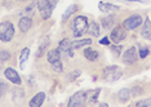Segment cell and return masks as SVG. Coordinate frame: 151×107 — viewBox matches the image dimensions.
<instances>
[{
  "label": "cell",
  "mask_w": 151,
  "mask_h": 107,
  "mask_svg": "<svg viewBox=\"0 0 151 107\" xmlns=\"http://www.w3.org/2000/svg\"><path fill=\"white\" fill-rule=\"evenodd\" d=\"M44 99H45V93L44 92L36 93L31 98V101H30V107H40L44 103Z\"/></svg>",
  "instance_id": "obj_13"
},
{
  "label": "cell",
  "mask_w": 151,
  "mask_h": 107,
  "mask_svg": "<svg viewBox=\"0 0 151 107\" xmlns=\"http://www.w3.org/2000/svg\"><path fill=\"white\" fill-rule=\"evenodd\" d=\"M118 98H119V101L122 102V103L128 102L129 99H130V92H129V89L128 88L120 89L119 93H118Z\"/></svg>",
  "instance_id": "obj_22"
},
{
  "label": "cell",
  "mask_w": 151,
  "mask_h": 107,
  "mask_svg": "<svg viewBox=\"0 0 151 107\" xmlns=\"http://www.w3.org/2000/svg\"><path fill=\"white\" fill-rule=\"evenodd\" d=\"M127 1H133V3H142V0H127Z\"/></svg>",
  "instance_id": "obj_36"
},
{
  "label": "cell",
  "mask_w": 151,
  "mask_h": 107,
  "mask_svg": "<svg viewBox=\"0 0 151 107\" xmlns=\"http://www.w3.org/2000/svg\"><path fill=\"white\" fill-rule=\"evenodd\" d=\"M76 10H78V5L76 4H71L66 10H65V13H63V16H62V19L63 21H67L75 12H76Z\"/></svg>",
  "instance_id": "obj_24"
},
{
  "label": "cell",
  "mask_w": 151,
  "mask_h": 107,
  "mask_svg": "<svg viewBox=\"0 0 151 107\" xmlns=\"http://www.w3.org/2000/svg\"><path fill=\"white\" fill-rule=\"evenodd\" d=\"M61 60V53L60 50L57 49H50L49 52H47V61L49 62V63H53V62H57Z\"/></svg>",
  "instance_id": "obj_19"
},
{
  "label": "cell",
  "mask_w": 151,
  "mask_h": 107,
  "mask_svg": "<svg viewBox=\"0 0 151 107\" xmlns=\"http://www.w3.org/2000/svg\"><path fill=\"white\" fill-rule=\"evenodd\" d=\"M35 6V4H30L29 6H26V12H29V13H31L32 12V8Z\"/></svg>",
  "instance_id": "obj_35"
},
{
  "label": "cell",
  "mask_w": 151,
  "mask_h": 107,
  "mask_svg": "<svg viewBox=\"0 0 151 107\" xmlns=\"http://www.w3.org/2000/svg\"><path fill=\"white\" fill-rule=\"evenodd\" d=\"M32 26V18L31 17H22L18 22V27L22 32H27Z\"/></svg>",
  "instance_id": "obj_14"
},
{
  "label": "cell",
  "mask_w": 151,
  "mask_h": 107,
  "mask_svg": "<svg viewBox=\"0 0 151 107\" xmlns=\"http://www.w3.org/2000/svg\"><path fill=\"white\" fill-rule=\"evenodd\" d=\"M85 102H87V99H85V92L80 90V92L75 93L73 97H70L67 106L68 107H83L85 105Z\"/></svg>",
  "instance_id": "obj_7"
},
{
  "label": "cell",
  "mask_w": 151,
  "mask_h": 107,
  "mask_svg": "<svg viewBox=\"0 0 151 107\" xmlns=\"http://www.w3.org/2000/svg\"><path fill=\"white\" fill-rule=\"evenodd\" d=\"M142 26V30H141V36L146 40H150L151 39V25H150V17H147L145 19V23Z\"/></svg>",
  "instance_id": "obj_15"
},
{
  "label": "cell",
  "mask_w": 151,
  "mask_h": 107,
  "mask_svg": "<svg viewBox=\"0 0 151 107\" xmlns=\"http://www.w3.org/2000/svg\"><path fill=\"white\" fill-rule=\"evenodd\" d=\"M14 26L9 21H4L0 23V40L3 43H9L14 37Z\"/></svg>",
  "instance_id": "obj_2"
},
{
  "label": "cell",
  "mask_w": 151,
  "mask_h": 107,
  "mask_svg": "<svg viewBox=\"0 0 151 107\" xmlns=\"http://www.w3.org/2000/svg\"><path fill=\"white\" fill-rule=\"evenodd\" d=\"M83 54H84V57L87 58L88 61H91V62L97 61V60H98V57H99L98 52H97V50H94V49H93V48H92L91 45L85 48L84 52H83Z\"/></svg>",
  "instance_id": "obj_16"
},
{
  "label": "cell",
  "mask_w": 151,
  "mask_h": 107,
  "mask_svg": "<svg viewBox=\"0 0 151 107\" xmlns=\"http://www.w3.org/2000/svg\"><path fill=\"white\" fill-rule=\"evenodd\" d=\"M110 50L112 52V53H114V56L115 57H119L120 54H122V50H123V45H111V44H110Z\"/></svg>",
  "instance_id": "obj_30"
},
{
  "label": "cell",
  "mask_w": 151,
  "mask_h": 107,
  "mask_svg": "<svg viewBox=\"0 0 151 107\" xmlns=\"http://www.w3.org/2000/svg\"><path fill=\"white\" fill-rule=\"evenodd\" d=\"M98 9L101 10L102 13H106V14H111V13L120 10V6H119V5H114V4H110V3L99 1V3H98Z\"/></svg>",
  "instance_id": "obj_11"
},
{
  "label": "cell",
  "mask_w": 151,
  "mask_h": 107,
  "mask_svg": "<svg viewBox=\"0 0 151 107\" xmlns=\"http://www.w3.org/2000/svg\"><path fill=\"white\" fill-rule=\"evenodd\" d=\"M49 44H50L49 36H43L42 40L39 41V48H37V52H36V57H37V58L43 57L44 54L47 53L48 48H49Z\"/></svg>",
  "instance_id": "obj_10"
},
{
  "label": "cell",
  "mask_w": 151,
  "mask_h": 107,
  "mask_svg": "<svg viewBox=\"0 0 151 107\" xmlns=\"http://www.w3.org/2000/svg\"><path fill=\"white\" fill-rule=\"evenodd\" d=\"M89 45H92V39H80V40L71 41L73 49H80V48L89 47Z\"/></svg>",
  "instance_id": "obj_20"
},
{
  "label": "cell",
  "mask_w": 151,
  "mask_h": 107,
  "mask_svg": "<svg viewBox=\"0 0 151 107\" xmlns=\"http://www.w3.org/2000/svg\"><path fill=\"white\" fill-rule=\"evenodd\" d=\"M4 76L8 79L9 81H12L13 84H16V85H21L22 84L21 76H19L18 72H17L14 68H12V67H6L5 68L4 70Z\"/></svg>",
  "instance_id": "obj_9"
},
{
  "label": "cell",
  "mask_w": 151,
  "mask_h": 107,
  "mask_svg": "<svg viewBox=\"0 0 151 107\" xmlns=\"http://www.w3.org/2000/svg\"><path fill=\"white\" fill-rule=\"evenodd\" d=\"M129 92H130V97H137V96H139L143 93L142 89L138 88V87H133L132 89H129Z\"/></svg>",
  "instance_id": "obj_32"
},
{
  "label": "cell",
  "mask_w": 151,
  "mask_h": 107,
  "mask_svg": "<svg viewBox=\"0 0 151 107\" xmlns=\"http://www.w3.org/2000/svg\"><path fill=\"white\" fill-rule=\"evenodd\" d=\"M29 56H30V49L29 48H23V49L21 50V56H19V67L25 68V63L26 61H29Z\"/></svg>",
  "instance_id": "obj_23"
},
{
  "label": "cell",
  "mask_w": 151,
  "mask_h": 107,
  "mask_svg": "<svg viewBox=\"0 0 151 107\" xmlns=\"http://www.w3.org/2000/svg\"><path fill=\"white\" fill-rule=\"evenodd\" d=\"M127 37V30L123 26H116L111 30V34H110V39L111 41H114L115 44L122 43Z\"/></svg>",
  "instance_id": "obj_8"
},
{
  "label": "cell",
  "mask_w": 151,
  "mask_h": 107,
  "mask_svg": "<svg viewBox=\"0 0 151 107\" xmlns=\"http://www.w3.org/2000/svg\"><path fill=\"white\" fill-rule=\"evenodd\" d=\"M80 75H81V71L80 70H74V71L68 72V74L66 75V80L70 81V83H73V81L76 80V79L80 76Z\"/></svg>",
  "instance_id": "obj_25"
},
{
  "label": "cell",
  "mask_w": 151,
  "mask_h": 107,
  "mask_svg": "<svg viewBox=\"0 0 151 107\" xmlns=\"http://www.w3.org/2000/svg\"><path fill=\"white\" fill-rule=\"evenodd\" d=\"M11 60V52L8 50H0V62H6Z\"/></svg>",
  "instance_id": "obj_31"
},
{
  "label": "cell",
  "mask_w": 151,
  "mask_h": 107,
  "mask_svg": "<svg viewBox=\"0 0 151 107\" xmlns=\"http://www.w3.org/2000/svg\"><path fill=\"white\" fill-rule=\"evenodd\" d=\"M99 45H110V39H109L107 36L99 39Z\"/></svg>",
  "instance_id": "obj_34"
},
{
  "label": "cell",
  "mask_w": 151,
  "mask_h": 107,
  "mask_svg": "<svg viewBox=\"0 0 151 107\" xmlns=\"http://www.w3.org/2000/svg\"><path fill=\"white\" fill-rule=\"evenodd\" d=\"M101 94V88H96V89H91V90L85 92V99L91 103H96L98 101V97Z\"/></svg>",
  "instance_id": "obj_12"
},
{
  "label": "cell",
  "mask_w": 151,
  "mask_h": 107,
  "mask_svg": "<svg viewBox=\"0 0 151 107\" xmlns=\"http://www.w3.org/2000/svg\"><path fill=\"white\" fill-rule=\"evenodd\" d=\"M52 65V70L54 72H57V74H61V72H63V63H62V61H57V62H53V63H50Z\"/></svg>",
  "instance_id": "obj_27"
},
{
  "label": "cell",
  "mask_w": 151,
  "mask_h": 107,
  "mask_svg": "<svg viewBox=\"0 0 151 107\" xmlns=\"http://www.w3.org/2000/svg\"><path fill=\"white\" fill-rule=\"evenodd\" d=\"M143 23V18L142 16L139 14H133V16H129L128 18H125L124 21H123L122 26L124 27L125 30L128 31H133L136 29H138V27Z\"/></svg>",
  "instance_id": "obj_4"
},
{
  "label": "cell",
  "mask_w": 151,
  "mask_h": 107,
  "mask_svg": "<svg viewBox=\"0 0 151 107\" xmlns=\"http://www.w3.org/2000/svg\"><path fill=\"white\" fill-rule=\"evenodd\" d=\"M89 19L87 16H78L73 22V34L75 37H80L88 30Z\"/></svg>",
  "instance_id": "obj_1"
},
{
  "label": "cell",
  "mask_w": 151,
  "mask_h": 107,
  "mask_svg": "<svg viewBox=\"0 0 151 107\" xmlns=\"http://www.w3.org/2000/svg\"><path fill=\"white\" fill-rule=\"evenodd\" d=\"M23 98H25V93H23V89L19 87H17L13 89V102L16 103V105H21L23 102Z\"/></svg>",
  "instance_id": "obj_17"
},
{
  "label": "cell",
  "mask_w": 151,
  "mask_h": 107,
  "mask_svg": "<svg viewBox=\"0 0 151 107\" xmlns=\"http://www.w3.org/2000/svg\"><path fill=\"white\" fill-rule=\"evenodd\" d=\"M136 106H137V107H150V98L137 102V103H136Z\"/></svg>",
  "instance_id": "obj_33"
},
{
  "label": "cell",
  "mask_w": 151,
  "mask_h": 107,
  "mask_svg": "<svg viewBox=\"0 0 151 107\" xmlns=\"http://www.w3.org/2000/svg\"><path fill=\"white\" fill-rule=\"evenodd\" d=\"M18 1H26V0H18Z\"/></svg>",
  "instance_id": "obj_38"
},
{
  "label": "cell",
  "mask_w": 151,
  "mask_h": 107,
  "mask_svg": "<svg viewBox=\"0 0 151 107\" xmlns=\"http://www.w3.org/2000/svg\"><path fill=\"white\" fill-rule=\"evenodd\" d=\"M149 53H150V49H149V47H146V45H139L138 48V56L141 60H145V58L149 56Z\"/></svg>",
  "instance_id": "obj_26"
},
{
  "label": "cell",
  "mask_w": 151,
  "mask_h": 107,
  "mask_svg": "<svg viewBox=\"0 0 151 107\" xmlns=\"http://www.w3.org/2000/svg\"><path fill=\"white\" fill-rule=\"evenodd\" d=\"M88 31L93 37H98L101 29H99V25L96 22V21H92L91 23H88Z\"/></svg>",
  "instance_id": "obj_21"
},
{
  "label": "cell",
  "mask_w": 151,
  "mask_h": 107,
  "mask_svg": "<svg viewBox=\"0 0 151 107\" xmlns=\"http://www.w3.org/2000/svg\"><path fill=\"white\" fill-rule=\"evenodd\" d=\"M57 49L60 50L61 56H65V57H68V58L74 57V49H73V47H71V41L68 37H65V39H62L60 41Z\"/></svg>",
  "instance_id": "obj_5"
},
{
  "label": "cell",
  "mask_w": 151,
  "mask_h": 107,
  "mask_svg": "<svg viewBox=\"0 0 151 107\" xmlns=\"http://www.w3.org/2000/svg\"><path fill=\"white\" fill-rule=\"evenodd\" d=\"M8 90H9V85L6 84L4 80H1V79H0V98L4 97L6 93H8Z\"/></svg>",
  "instance_id": "obj_28"
},
{
  "label": "cell",
  "mask_w": 151,
  "mask_h": 107,
  "mask_svg": "<svg viewBox=\"0 0 151 107\" xmlns=\"http://www.w3.org/2000/svg\"><path fill=\"white\" fill-rule=\"evenodd\" d=\"M102 75H104V79L106 81H116L123 76V70L118 65H111V66L104 68Z\"/></svg>",
  "instance_id": "obj_3"
},
{
  "label": "cell",
  "mask_w": 151,
  "mask_h": 107,
  "mask_svg": "<svg viewBox=\"0 0 151 107\" xmlns=\"http://www.w3.org/2000/svg\"><path fill=\"white\" fill-rule=\"evenodd\" d=\"M35 5H36V8L39 9L40 12H43V10L47 9L48 5H49V0H36Z\"/></svg>",
  "instance_id": "obj_29"
},
{
  "label": "cell",
  "mask_w": 151,
  "mask_h": 107,
  "mask_svg": "<svg viewBox=\"0 0 151 107\" xmlns=\"http://www.w3.org/2000/svg\"><path fill=\"white\" fill-rule=\"evenodd\" d=\"M114 23H115L114 13H111V14H109L106 17H102L101 18V25H102V27H104L105 30H110L112 26H114Z\"/></svg>",
  "instance_id": "obj_18"
},
{
  "label": "cell",
  "mask_w": 151,
  "mask_h": 107,
  "mask_svg": "<svg viewBox=\"0 0 151 107\" xmlns=\"http://www.w3.org/2000/svg\"><path fill=\"white\" fill-rule=\"evenodd\" d=\"M107 103H99V107H107Z\"/></svg>",
  "instance_id": "obj_37"
},
{
  "label": "cell",
  "mask_w": 151,
  "mask_h": 107,
  "mask_svg": "<svg viewBox=\"0 0 151 107\" xmlns=\"http://www.w3.org/2000/svg\"><path fill=\"white\" fill-rule=\"evenodd\" d=\"M137 58H138V56H137L136 47H130L123 53L122 61H123V63L128 65V66H132V65H134L137 62Z\"/></svg>",
  "instance_id": "obj_6"
}]
</instances>
